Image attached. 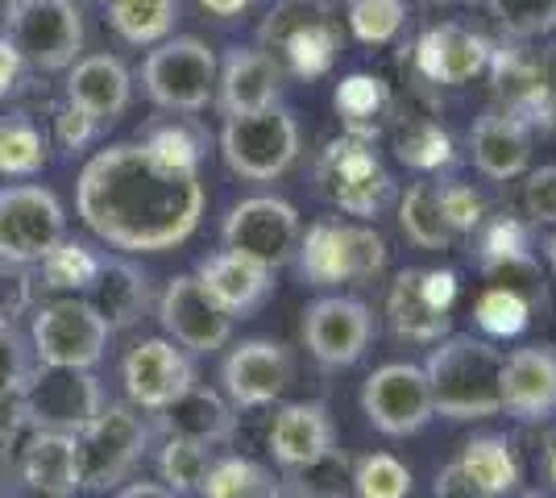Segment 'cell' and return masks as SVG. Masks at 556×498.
<instances>
[{
    "label": "cell",
    "mask_w": 556,
    "mask_h": 498,
    "mask_svg": "<svg viewBox=\"0 0 556 498\" xmlns=\"http://www.w3.org/2000/svg\"><path fill=\"white\" fill-rule=\"evenodd\" d=\"M523 213L535 225H556V166H540L523 183Z\"/></svg>",
    "instance_id": "c3c4849f"
},
{
    "label": "cell",
    "mask_w": 556,
    "mask_h": 498,
    "mask_svg": "<svg viewBox=\"0 0 556 498\" xmlns=\"http://www.w3.org/2000/svg\"><path fill=\"white\" fill-rule=\"evenodd\" d=\"M150 427L129 404H104L96 420L84 432H75V452H79V486L84 490H109L125 482L129 470L146 452Z\"/></svg>",
    "instance_id": "ba28073f"
},
{
    "label": "cell",
    "mask_w": 556,
    "mask_h": 498,
    "mask_svg": "<svg viewBox=\"0 0 556 498\" xmlns=\"http://www.w3.org/2000/svg\"><path fill=\"white\" fill-rule=\"evenodd\" d=\"M67 238V216L50 188L17 183L0 191V261L34 266Z\"/></svg>",
    "instance_id": "8fae6325"
},
{
    "label": "cell",
    "mask_w": 556,
    "mask_h": 498,
    "mask_svg": "<svg viewBox=\"0 0 556 498\" xmlns=\"http://www.w3.org/2000/svg\"><path fill=\"white\" fill-rule=\"evenodd\" d=\"M116 498H184V495H175L163 482H129L125 490H116Z\"/></svg>",
    "instance_id": "db71d44e"
},
{
    "label": "cell",
    "mask_w": 556,
    "mask_h": 498,
    "mask_svg": "<svg viewBox=\"0 0 556 498\" xmlns=\"http://www.w3.org/2000/svg\"><path fill=\"white\" fill-rule=\"evenodd\" d=\"M216 54L200 38H163L141 63V88L166 113H200L216 95Z\"/></svg>",
    "instance_id": "52a82bcc"
},
{
    "label": "cell",
    "mask_w": 556,
    "mask_h": 498,
    "mask_svg": "<svg viewBox=\"0 0 556 498\" xmlns=\"http://www.w3.org/2000/svg\"><path fill=\"white\" fill-rule=\"evenodd\" d=\"M17 404H22V416L34 427L75 436L96 420V411L104 407V395H100V382L88 370L42 366L25 379V386L17 391Z\"/></svg>",
    "instance_id": "7c38bea8"
},
{
    "label": "cell",
    "mask_w": 556,
    "mask_h": 498,
    "mask_svg": "<svg viewBox=\"0 0 556 498\" xmlns=\"http://www.w3.org/2000/svg\"><path fill=\"white\" fill-rule=\"evenodd\" d=\"M457 461L498 498H515L523 490V461H519V449L510 436H498V432L469 436L457 452Z\"/></svg>",
    "instance_id": "1f68e13d"
},
{
    "label": "cell",
    "mask_w": 556,
    "mask_h": 498,
    "mask_svg": "<svg viewBox=\"0 0 556 498\" xmlns=\"http://www.w3.org/2000/svg\"><path fill=\"white\" fill-rule=\"evenodd\" d=\"M278 63L266 50L237 47L225 54V67L216 72V104L225 117H241V113H257L278 104Z\"/></svg>",
    "instance_id": "d4e9b609"
},
{
    "label": "cell",
    "mask_w": 556,
    "mask_h": 498,
    "mask_svg": "<svg viewBox=\"0 0 556 498\" xmlns=\"http://www.w3.org/2000/svg\"><path fill=\"white\" fill-rule=\"evenodd\" d=\"M121 382H125V395L134 407L163 411L166 404H175L184 395L187 386H195V370H191L184 349H175V341L150 336V341H138L125 354Z\"/></svg>",
    "instance_id": "7402d4cb"
},
{
    "label": "cell",
    "mask_w": 556,
    "mask_h": 498,
    "mask_svg": "<svg viewBox=\"0 0 556 498\" xmlns=\"http://www.w3.org/2000/svg\"><path fill=\"white\" fill-rule=\"evenodd\" d=\"M109 25L129 47H159L175 34L179 0H109Z\"/></svg>",
    "instance_id": "e575fe53"
},
{
    "label": "cell",
    "mask_w": 556,
    "mask_h": 498,
    "mask_svg": "<svg viewBox=\"0 0 556 498\" xmlns=\"http://www.w3.org/2000/svg\"><path fill=\"white\" fill-rule=\"evenodd\" d=\"M391 145H394V154H399V163L416 166L424 175H437V170L453 166V158H457L453 138L444 133V125L432 117H424V113H403V117H394Z\"/></svg>",
    "instance_id": "d6a6232c"
},
{
    "label": "cell",
    "mask_w": 556,
    "mask_h": 498,
    "mask_svg": "<svg viewBox=\"0 0 556 498\" xmlns=\"http://www.w3.org/2000/svg\"><path fill=\"white\" fill-rule=\"evenodd\" d=\"M47 166V138L25 117H0V175H38Z\"/></svg>",
    "instance_id": "f35d334b"
},
{
    "label": "cell",
    "mask_w": 556,
    "mask_h": 498,
    "mask_svg": "<svg viewBox=\"0 0 556 498\" xmlns=\"http://www.w3.org/2000/svg\"><path fill=\"white\" fill-rule=\"evenodd\" d=\"M266 445H270V452H275V461L282 470L316 461L320 452L337 445V427H332L328 404L303 399V404L278 407L275 420H270V432H266Z\"/></svg>",
    "instance_id": "4316f807"
},
{
    "label": "cell",
    "mask_w": 556,
    "mask_h": 498,
    "mask_svg": "<svg viewBox=\"0 0 556 498\" xmlns=\"http://www.w3.org/2000/svg\"><path fill=\"white\" fill-rule=\"evenodd\" d=\"M399 225L412 245L419 250H448L457 233L448 225V216L441 208V191H437V179H419L407 188V195L399 200Z\"/></svg>",
    "instance_id": "836d02e7"
},
{
    "label": "cell",
    "mask_w": 556,
    "mask_h": 498,
    "mask_svg": "<svg viewBox=\"0 0 556 498\" xmlns=\"http://www.w3.org/2000/svg\"><path fill=\"white\" fill-rule=\"evenodd\" d=\"M96 129H100V125H96V120L88 117L84 108H75L71 100L63 104V108H59V113H54V133H59V145H63V150H71V154H75V150H84V145L92 142Z\"/></svg>",
    "instance_id": "f907efd6"
},
{
    "label": "cell",
    "mask_w": 556,
    "mask_h": 498,
    "mask_svg": "<svg viewBox=\"0 0 556 498\" xmlns=\"http://www.w3.org/2000/svg\"><path fill=\"white\" fill-rule=\"evenodd\" d=\"M528 304L519 295H510L503 286H486V295L478 299V324L490 336H515V332L528 324Z\"/></svg>",
    "instance_id": "bcb514c9"
},
{
    "label": "cell",
    "mask_w": 556,
    "mask_h": 498,
    "mask_svg": "<svg viewBox=\"0 0 556 498\" xmlns=\"http://www.w3.org/2000/svg\"><path fill=\"white\" fill-rule=\"evenodd\" d=\"M362 411L382 436H416L437 420L428 374L416 361H387L362 386Z\"/></svg>",
    "instance_id": "4fadbf2b"
},
{
    "label": "cell",
    "mask_w": 556,
    "mask_h": 498,
    "mask_svg": "<svg viewBox=\"0 0 556 498\" xmlns=\"http://www.w3.org/2000/svg\"><path fill=\"white\" fill-rule=\"evenodd\" d=\"M453 304H457L453 270L407 266L394 274L391 291H387V324L399 341L432 345L453 332Z\"/></svg>",
    "instance_id": "9c48e42d"
},
{
    "label": "cell",
    "mask_w": 556,
    "mask_h": 498,
    "mask_svg": "<svg viewBox=\"0 0 556 498\" xmlns=\"http://www.w3.org/2000/svg\"><path fill=\"white\" fill-rule=\"evenodd\" d=\"M462 4H469V0H462Z\"/></svg>",
    "instance_id": "94428289"
},
{
    "label": "cell",
    "mask_w": 556,
    "mask_h": 498,
    "mask_svg": "<svg viewBox=\"0 0 556 498\" xmlns=\"http://www.w3.org/2000/svg\"><path fill=\"white\" fill-rule=\"evenodd\" d=\"M195 279H200V286L208 291L220 308L229 311L232 320L254 316L270 299V291H275V270L254 258H245V254H237V250H220V254L200 258Z\"/></svg>",
    "instance_id": "cb8c5ba5"
},
{
    "label": "cell",
    "mask_w": 556,
    "mask_h": 498,
    "mask_svg": "<svg viewBox=\"0 0 556 498\" xmlns=\"http://www.w3.org/2000/svg\"><path fill=\"white\" fill-rule=\"evenodd\" d=\"M424 374L432 391V411L444 420L469 424V420L503 416V395H498L503 349L486 336L448 332L441 341H432Z\"/></svg>",
    "instance_id": "7a4b0ae2"
},
{
    "label": "cell",
    "mask_w": 556,
    "mask_h": 498,
    "mask_svg": "<svg viewBox=\"0 0 556 498\" xmlns=\"http://www.w3.org/2000/svg\"><path fill=\"white\" fill-rule=\"evenodd\" d=\"M540 470H544V482H548V490L556 495V420L548 427V436H544V452H540Z\"/></svg>",
    "instance_id": "11a10c76"
},
{
    "label": "cell",
    "mask_w": 556,
    "mask_h": 498,
    "mask_svg": "<svg viewBox=\"0 0 556 498\" xmlns=\"http://www.w3.org/2000/svg\"><path fill=\"white\" fill-rule=\"evenodd\" d=\"M22 474L34 490H42V495H50V498L75 495V490H79V452H75V436L34 427V436L25 440V452H22Z\"/></svg>",
    "instance_id": "4dcf8cb0"
},
{
    "label": "cell",
    "mask_w": 556,
    "mask_h": 498,
    "mask_svg": "<svg viewBox=\"0 0 556 498\" xmlns=\"http://www.w3.org/2000/svg\"><path fill=\"white\" fill-rule=\"evenodd\" d=\"M544 254H548V266H553V279H556V233L544 241Z\"/></svg>",
    "instance_id": "680465c9"
},
{
    "label": "cell",
    "mask_w": 556,
    "mask_h": 498,
    "mask_svg": "<svg viewBox=\"0 0 556 498\" xmlns=\"http://www.w3.org/2000/svg\"><path fill=\"white\" fill-rule=\"evenodd\" d=\"M490 9L515 42H535L556 29V0H490Z\"/></svg>",
    "instance_id": "7bdbcfd3"
},
{
    "label": "cell",
    "mask_w": 556,
    "mask_h": 498,
    "mask_svg": "<svg viewBox=\"0 0 556 498\" xmlns=\"http://www.w3.org/2000/svg\"><path fill=\"white\" fill-rule=\"evenodd\" d=\"M208 13H216V17H237L241 9H250L254 0H200Z\"/></svg>",
    "instance_id": "6f0895ef"
},
{
    "label": "cell",
    "mask_w": 556,
    "mask_h": 498,
    "mask_svg": "<svg viewBox=\"0 0 556 498\" xmlns=\"http://www.w3.org/2000/svg\"><path fill=\"white\" fill-rule=\"evenodd\" d=\"M34 354L42 366L92 370L109 345V324L96 316L88 299H54L34 311Z\"/></svg>",
    "instance_id": "2e32d148"
},
{
    "label": "cell",
    "mask_w": 556,
    "mask_h": 498,
    "mask_svg": "<svg viewBox=\"0 0 556 498\" xmlns=\"http://www.w3.org/2000/svg\"><path fill=\"white\" fill-rule=\"evenodd\" d=\"M262 50L278 63V72L316 79L337 63L341 25L316 0H282L262 25Z\"/></svg>",
    "instance_id": "5b68a950"
},
{
    "label": "cell",
    "mask_w": 556,
    "mask_h": 498,
    "mask_svg": "<svg viewBox=\"0 0 556 498\" xmlns=\"http://www.w3.org/2000/svg\"><path fill=\"white\" fill-rule=\"evenodd\" d=\"M146 145L154 150V154H163L170 163H184V166H200L204 158V133H200V125L187 117H170L166 125H154L150 133H146Z\"/></svg>",
    "instance_id": "ee69618b"
},
{
    "label": "cell",
    "mask_w": 556,
    "mask_h": 498,
    "mask_svg": "<svg viewBox=\"0 0 556 498\" xmlns=\"http://www.w3.org/2000/svg\"><path fill=\"white\" fill-rule=\"evenodd\" d=\"M437 191H441V208H444V216H448L457 241L482 229V220H486V200L469 188V183H462V179H437Z\"/></svg>",
    "instance_id": "f6af8a7d"
},
{
    "label": "cell",
    "mask_w": 556,
    "mask_h": 498,
    "mask_svg": "<svg viewBox=\"0 0 556 498\" xmlns=\"http://www.w3.org/2000/svg\"><path fill=\"white\" fill-rule=\"evenodd\" d=\"M503 411L519 424H553L556 420V345L532 341L503 354L498 374Z\"/></svg>",
    "instance_id": "d6986e66"
},
{
    "label": "cell",
    "mask_w": 556,
    "mask_h": 498,
    "mask_svg": "<svg viewBox=\"0 0 556 498\" xmlns=\"http://www.w3.org/2000/svg\"><path fill=\"white\" fill-rule=\"evenodd\" d=\"M316 188L337 213L374 220L394 204V175L378 158L374 142L341 133L316 158Z\"/></svg>",
    "instance_id": "277c9868"
},
{
    "label": "cell",
    "mask_w": 556,
    "mask_h": 498,
    "mask_svg": "<svg viewBox=\"0 0 556 498\" xmlns=\"http://www.w3.org/2000/svg\"><path fill=\"white\" fill-rule=\"evenodd\" d=\"M29 374H34V366H29L22 332L13 324H0V395H17Z\"/></svg>",
    "instance_id": "7dc6e473"
},
{
    "label": "cell",
    "mask_w": 556,
    "mask_h": 498,
    "mask_svg": "<svg viewBox=\"0 0 556 498\" xmlns=\"http://www.w3.org/2000/svg\"><path fill=\"white\" fill-rule=\"evenodd\" d=\"M374 336H378V320L370 304H362L357 295H320L303 308V345L320 366H332V370L357 366Z\"/></svg>",
    "instance_id": "5bb4252c"
},
{
    "label": "cell",
    "mask_w": 556,
    "mask_h": 498,
    "mask_svg": "<svg viewBox=\"0 0 556 498\" xmlns=\"http://www.w3.org/2000/svg\"><path fill=\"white\" fill-rule=\"evenodd\" d=\"M96 254L88 245H79V241H59L54 250H50L47 258L38 261L42 266V286L47 291H88L96 274Z\"/></svg>",
    "instance_id": "b9f144b4"
},
{
    "label": "cell",
    "mask_w": 556,
    "mask_h": 498,
    "mask_svg": "<svg viewBox=\"0 0 556 498\" xmlns=\"http://www.w3.org/2000/svg\"><path fill=\"white\" fill-rule=\"evenodd\" d=\"M216 452L212 445H200V440H184V436H166L163 452H159V474H163V486H170L175 495H195L200 482L208 477Z\"/></svg>",
    "instance_id": "74e56055"
},
{
    "label": "cell",
    "mask_w": 556,
    "mask_h": 498,
    "mask_svg": "<svg viewBox=\"0 0 556 498\" xmlns=\"http://www.w3.org/2000/svg\"><path fill=\"white\" fill-rule=\"evenodd\" d=\"M387 238L366 220H316L295 250V270L307 286H366L387 270Z\"/></svg>",
    "instance_id": "3957f363"
},
{
    "label": "cell",
    "mask_w": 556,
    "mask_h": 498,
    "mask_svg": "<svg viewBox=\"0 0 556 498\" xmlns=\"http://www.w3.org/2000/svg\"><path fill=\"white\" fill-rule=\"evenodd\" d=\"M282 495H295V498H349V495H353V470H349V457L332 445V449L320 452L316 461L282 470Z\"/></svg>",
    "instance_id": "8d00e7d4"
},
{
    "label": "cell",
    "mask_w": 556,
    "mask_h": 498,
    "mask_svg": "<svg viewBox=\"0 0 556 498\" xmlns=\"http://www.w3.org/2000/svg\"><path fill=\"white\" fill-rule=\"evenodd\" d=\"M412 470L391 452H366L353 465V495L357 498H407L412 495Z\"/></svg>",
    "instance_id": "ab89813d"
},
{
    "label": "cell",
    "mask_w": 556,
    "mask_h": 498,
    "mask_svg": "<svg viewBox=\"0 0 556 498\" xmlns=\"http://www.w3.org/2000/svg\"><path fill=\"white\" fill-rule=\"evenodd\" d=\"M478 238H482L478 258H482L486 283L519 295L528 308H544V274H540V261L528 241V225H519L510 216H494V220H482Z\"/></svg>",
    "instance_id": "44dd1931"
},
{
    "label": "cell",
    "mask_w": 556,
    "mask_h": 498,
    "mask_svg": "<svg viewBox=\"0 0 556 498\" xmlns=\"http://www.w3.org/2000/svg\"><path fill=\"white\" fill-rule=\"evenodd\" d=\"M34 299V279L25 274V266L0 261V324H13Z\"/></svg>",
    "instance_id": "681fc988"
},
{
    "label": "cell",
    "mask_w": 556,
    "mask_h": 498,
    "mask_svg": "<svg viewBox=\"0 0 556 498\" xmlns=\"http://www.w3.org/2000/svg\"><path fill=\"white\" fill-rule=\"evenodd\" d=\"M204 204L200 166L170 163L146 142L100 150L75 183L79 220L125 254H166L184 245L200 229Z\"/></svg>",
    "instance_id": "6da1fadb"
},
{
    "label": "cell",
    "mask_w": 556,
    "mask_h": 498,
    "mask_svg": "<svg viewBox=\"0 0 556 498\" xmlns=\"http://www.w3.org/2000/svg\"><path fill=\"white\" fill-rule=\"evenodd\" d=\"M548 72H553V79H556V54H553V63H548Z\"/></svg>",
    "instance_id": "91938a15"
},
{
    "label": "cell",
    "mask_w": 556,
    "mask_h": 498,
    "mask_svg": "<svg viewBox=\"0 0 556 498\" xmlns=\"http://www.w3.org/2000/svg\"><path fill=\"white\" fill-rule=\"evenodd\" d=\"M220 158L237 179L270 183L300 158V125L282 104L229 117L220 129Z\"/></svg>",
    "instance_id": "8992f818"
},
{
    "label": "cell",
    "mask_w": 556,
    "mask_h": 498,
    "mask_svg": "<svg viewBox=\"0 0 556 498\" xmlns=\"http://www.w3.org/2000/svg\"><path fill=\"white\" fill-rule=\"evenodd\" d=\"M432 490L437 498H498L494 490H486L478 477L465 470L462 461H448L437 470V482H432Z\"/></svg>",
    "instance_id": "816d5d0a"
},
{
    "label": "cell",
    "mask_w": 556,
    "mask_h": 498,
    "mask_svg": "<svg viewBox=\"0 0 556 498\" xmlns=\"http://www.w3.org/2000/svg\"><path fill=\"white\" fill-rule=\"evenodd\" d=\"M129 92H134L129 72L113 54H88L71 67L67 100L75 108H84L96 125H113L129 108Z\"/></svg>",
    "instance_id": "83f0119b"
},
{
    "label": "cell",
    "mask_w": 556,
    "mask_h": 498,
    "mask_svg": "<svg viewBox=\"0 0 556 498\" xmlns=\"http://www.w3.org/2000/svg\"><path fill=\"white\" fill-rule=\"evenodd\" d=\"M159 320L166 336L187 354H216L232 336V316L200 286L195 274H175L166 283L159 299Z\"/></svg>",
    "instance_id": "ac0fdd59"
},
{
    "label": "cell",
    "mask_w": 556,
    "mask_h": 498,
    "mask_svg": "<svg viewBox=\"0 0 556 498\" xmlns=\"http://www.w3.org/2000/svg\"><path fill=\"white\" fill-rule=\"evenodd\" d=\"M345 17L357 42L382 47L407 22V0H345Z\"/></svg>",
    "instance_id": "60d3db41"
},
{
    "label": "cell",
    "mask_w": 556,
    "mask_h": 498,
    "mask_svg": "<svg viewBox=\"0 0 556 498\" xmlns=\"http://www.w3.org/2000/svg\"><path fill=\"white\" fill-rule=\"evenodd\" d=\"M232 498H287V495H282V482H278L275 474H266V477H257L254 486H245L241 495H232Z\"/></svg>",
    "instance_id": "9f6ffc18"
},
{
    "label": "cell",
    "mask_w": 556,
    "mask_h": 498,
    "mask_svg": "<svg viewBox=\"0 0 556 498\" xmlns=\"http://www.w3.org/2000/svg\"><path fill=\"white\" fill-rule=\"evenodd\" d=\"M9 42L22 63L38 72H63L84 50V17L75 0H13L9 4Z\"/></svg>",
    "instance_id": "30bf717a"
},
{
    "label": "cell",
    "mask_w": 556,
    "mask_h": 498,
    "mask_svg": "<svg viewBox=\"0 0 556 498\" xmlns=\"http://www.w3.org/2000/svg\"><path fill=\"white\" fill-rule=\"evenodd\" d=\"M220 238H225V250H237L245 258L262 261V266H287L295 258L303 238L300 213L278 200V195H254V200H241L225 225H220Z\"/></svg>",
    "instance_id": "9a60e30c"
},
{
    "label": "cell",
    "mask_w": 556,
    "mask_h": 498,
    "mask_svg": "<svg viewBox=\"0 0 556 498\" xmlns=\"http://www.w3.org/2000/svg\"><path fill=\"white\" fill-rule=\"evenodd\" d=\"M416 67L428 84L462 88L490 67V42L457 22L432 25L416 42Z\"/></svg>",
    "instance_id": "603a6c76"
},
{
    "label": "cell",
    "mask_w": 556,
    "mask_h": 498,
    "mask_svg": "<svg viewBox=\"0 0 556 498\" xmlns=\"http://www.w3.org/2000/svg\"><path fill=\"white\" fill-rule=\"evenodd\" d=\"M17 75H22V54L9 38H0V95H9L17 88Z\"/></svg>",
    "instance_id": "f5cc1de1"
},
{
    "label": "cell",
    "mask_w": 556,
    "mask_h": 498,
    "mask_svg": "<svg viewBox=\"0 0 556 498\" xmlns=\"http://www.w3.org/2000/svg\"><path fill=\"white\" fill-rule=\"evenodd\" d=\"M469 154H473V166L494 183L519 179L532 163V129L503 108H490L469 129Z\"/></svg>",
    "instance_id": "484cf974"
},
{
    "label": "cell",
    "mask_w": 556,
    "mask_h": 498,
    "mask_svg": "<svg viewBox=\"0 0 556 498\" xmlns=\"http://www.w3.org/2000/svg\"><path fill=\"white\" fill-rule=\"evenodd\" d=\"M159 424L166 436H184V440H200V445H225L232 440V404H225L208 386H187L175 404L159 411Z\"/></svg>",
    "instance_id": "f546056e"
},
{
    "label": "cell",
    "mask_w": 556,
    "mask_h": 498,
    "mask_svg": "<svg viewBox=\"0 0 556 498\" xmlns=\"http://www.w3.org/2000/svg\"><path fill=\"white\" fill-rule=\"evenodd\" d=\"M490 79H494V95L498 108L519 117L528 129L553 125L556 120V79L548 63L528 47H503L490 50Z\"/></svg>",
    "instance_id": "e0dca14e"
},
{
    "label": "cell",
    "mask_w": 556,
    "mask_h": 498,
    "mask_svg": "<svg viewBox=\"0 0 556 498\" xmlns=\"http://www.w3.org/2000/svg\"><path fill=\"white\" fill-rule=\"evenodd\" d=\"M88 304L109 324V332L138 324L146 304H150L146 274H141L138 266H129L125 258H100L96 261L92 283H88Z\"/></svg>",
    "instance_id": "f1b7e54d"
},
{
    "label": "cell",
    "mask_w": 556,
    "mask_h": 498,
    "mask_svg": "<svg viewBox=\"0 0 556 498\" xmlns=\"http://www.w3.org/2000/svg\"><path fill=\"white\" fill-rule=\"evenodd\" d=\"M295 379V357L282 341L270 336H254V341H241L232 345L225 366H220V382H225V395L232 407H266L275 404L278 395L291 386Z\"/></svg>",
    "instance_id": "ffe728a7"
},
{
    "label": "cell",
    "mask_w": 556,
    "mask_h": 498,
    "mask_svg": "<svg viewBox=\"0 0 556 498\" xmlns=\"http://www.w3.org/2000/svg\"><path fill=\"white\" fill-rule=\"evenodd\" d=\"M337 113L345 120V133L374 142L382 120L391 117V92L374 75H349L337 88Z\"/></svg>",
    "instance_id": "d590c367"
}]
</instances>
